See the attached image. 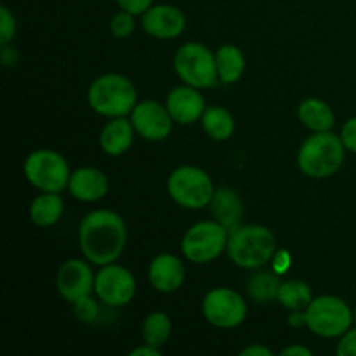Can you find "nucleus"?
<instances>
[{
	"label": "nucleus",
	"mask_w": 356,
	"mask_h": 356,
	"mask_svg": "<svg viewBox=\"0 0 356 356\" xmlns=\"http://www.w3.org/2000/svg\"><path fill=\"white\" fill-rule=\"evenodd\" d=\"M282 282L277 271L257 270L247 282V294L254 302H271L277 301L278 289Z\"/></svg>",
	"instance_id": "nucleus-25"
},
{
	"label": "nucleus",
	"mask_w": 356,
	"mask_h": 356,
	"mask_svg": "<svg viewBox=\"0 0 356 356\" xmlns=\"http://www.w3.org/2000/svg\"><path fill=\"white\" fill-rule=\"evenodd\" d=\"M167 193L179 207L200 211L211 205L216 186L204 169L197 165H181L167 177Z\"/></svg>",
	"instance_id": "nucleus-5"
},
{
	"label": "nucleus",
	"mask_w": 356,
	"mask_h": 356,
	"mask_svg": "<svg viewBox=\"0 0 356 356\" xmlns=\"http://www.w3.org/2000/svg\"><path fill=\"white\" fill-rule=\"evenodd\" d=\"M110 30L113 33V37L129 38L136 30V14L120 9L111 17Z\"/></svg>",
	"instance_id": "nucleus-27"
},
{
	"label": "nucleus",
	"mask_w": 356,
	"mask_h": 356,
	"mask_svg": "<svg viewBox=\"0 0 356 356\" xmlns=\"http://www.w3.org/2000/svg\"><path fill=\"white\" fill-rule=\"evenodd\" d=\"M136 129L132 125L131 118L117 117L110 118L101 129L99 134V146L106 155L120 156L131 149L134 143Z\"/></svg>",
	"instance_id": "nucleus-18"
},
{
	"label": "nucleus",
	"mask_w": 356,
	"mask_h": 356,
	"mask_svg": "<svg viewBox=\"0 0 356 356\" xmlns=\"http://www.w3.org/2000/svg\"><path fill=\"white\" fill-rule=\"evenodd\" d=\"M202 315L218 329H235L247 318V301L228 287H216L202 299Z\"/></svg>",
	"instance_id": "nucleus-10"
},
{
	"label": "nucleus",
	"mask_w": 356,
	"mask_h": 356,
	"mask_svg": "<svg viewBox=\"0 0 356 356\" xmlns=\"http://www.w3.org/2000/svg\"><path fill=\"white\" fill-rule=\"evenodd\" d=\"M240 356H273V351H271L270 348L264 346V344L254 343L250 344V346L243 348V350L240 351Z\"/></svg>",
	"instance_id": "nucleus-33"
},
{
	"label": "nucleus",
	"mask_w": 356,
	"mask_h": 356,
	"mask_svg": "<svg viewBox=\"0 0 356 356\" xmlns=\"http://www.w3.org/2000/svg\"><path fill=\"white\" fill-rule=\"evenodd\" d=\"M87 103L90 110L101 117H127L138 104V90L129 76L122 73H104L89 86Z\"/></svg>",
	"instance_id": "nucleus-4"
},
{
	"label": "nucleus",
	"mask_w": 356,
	"mask_h": 356,
	"mask_svg": "<svg viewBox=\"0 0 356 356\" xmlns=\"http://www.w3.org/2000/svg\"><path fill=\"white\" fill-rule=\"evenodd\" d=\"M282 356H313V351L309 348L301 346V344H292L282 350Z\"/></svg>",
	"instance_id": "nucleus-37"
},
{
	"label": "nucleus",
	"mask_w": 356,
	"mask_h": 356,
	"mask_svg": "<svg viewBox=\"0 0 356 356\" xmlns=\"http://www.w3.org/2000/svg\"><path fill=\"white\" fill-rule=\"evenodd\" d=\"M346 152L341 136L332 131L313 132L299 146L298 167L312 179H327L343 167Z\"/></svg>",
	"instance_id": "nucleus-3"
},
{
	"label": "nucleus",
	"mask_w": 356,
	"mask_h": 356,
	"mask_svg": "<svg viewBox=\"0 0 356 356\" xmlns=\"http://www.w3.org/2000/svg\"><path fill=\"white\" fill-rule=\"evenodd\" d=\"M172 334V322L163 312H152L145 316L141 325V336L146 344L162 348L169 343Z\"/></svg>",
	"instance_id": "nucleus-26"
},
{
	"label": "nucleus",
	"mask_w": 356,
	"mask_h": 356,
	"mask_svg": "<svg viewBox=\"0 0 356 356\" xmlns=\"http://www.w3.org/2000/svg\"><path fill=\"white\" fill-rule=\"evenodd\" d=\"M63 198L54 191H40V195H37L30 204V219L38 228L54 226L63 218Z\"/></svg>",
	"instance_id": "nucleus-21"
},
{
	"label": "nucleus",
	"mask_w": 356,
	"mask_h": 356,
	"mask_svg": "<svg viewBox=\"0 0 356 356\" xmlns=\"http://www.w3.org/2000/svg\"><path fill=\"white\" fill-rule=\"evenodd\" d=\"M299 122L312 132L332 131L336 125V115L329 103L318 97H308L301 101L298 108Z\"/></svg>",
	"instance_id": "nucleus-20"
},
{
	"label": "nucleus",
	"mask_w": 356,
	"mask_h": 356,
	"mask_svg": "<svg viewBox=\"0 0 356 356\" xmlns=\"http://www.w3.org/2000/svg\"><path fill=\"white\" fill-rule=\"evenodd\" d=\"M289 325H292L294 329L306 327V312H291V315H289Z\"/></svg>",
	"instance_id": "nucleus-38"
},
{
	"label": "nucleus",
	"mask_w": 356,
	"mask_h": 356,
	"mask_svg": "<svg viewBox=\"0 0 356 356\" xmlns=\"http://www.w3.org/2000/svg\"><path fill=\"white\" fill-rule=\"evenodd\" d=\"M277 236L263 225H240L229 232L226 254L242 270H259L277 254Z\"/></svg>",
	"instance_id": "nucleus-2"
},
{
	"label": "nucleus",
	"mask_w": 356,
	"mask_h": 356,
	"mask_svg": "<svg viewBox=\"0 0 356 356\" xmlns=\"http://www.w3.org/2000/svg\"><path fill=\"white\" fill-rule=\"evenodd\" d=\"M79 245L90 264L106 266L117 263L127 245V225L118 212L97 209L79 225Z\"/></svg>",
	"instance_id": "nucleus-1"
},
{
	"label": "nucleus",
	"mask_w": 356,
	"mask_h": 356,
	"mask_svg": "<svg viewBox=\"0 0 356 356\" xmlns=\"http://www.w3.org/2000/svg\"><path fill=\"white\" fill-rule=\"evenodd\" d=\"M172 65L183 83L200 90L214 87L219 80L216 54L200 42H186L181 45L174 54Z\"/></svg>",
	"instance_id": "nucleus-7"
},
{
	"label": "nucleus",
	"mask_w": 356,
	"mask_h": 356,
	"mask_svg": "<svg viewBox=\"0 0 356 356\" xmlns=\"http://www.w3.org/2000/svg\"><path fill=\"white\" fill-rule=\"evenodd\" d=\"M96 275L90 270L89 261L68 259L56 273V289L65 301L75 302L86 296H92Z\"/></svg>",
	"instance_id": "nucleus-13"
},
{
	"label": "nucleus",
	"mask_w": 356,
	"mask_h": 356,
	"mask_svg": "<svg viewBox=\"0 0 356 356\" xmlns=\"http://www.w3.org/2000/svg\"><path fill=\"white\" fill-rule=\"evenodd\" d=\"M273 259H275V271H277L278 275L285 273V270L291 266V256H289L285 250H277Z\"/></svg>",
	"instance_id": "nucleus-34"
},
{
	"label": "nucleus",
	"mask_w": 356,
	"mask_h": 356,
	"mask_svg": "<svg viewBox=\"0 0 356 356\" xmlns=\"http://www.w3.org/2000/svg\"><path fill=\"white\" fill-rule=\"evenodd\" d=\"M120 9L129 10V13L136 14V16H143L149 7L155 3V0H115Z\"/></svg>",
	"instance_id": "nucleus-32"
},
{
	"label": "nucleus",
	"mask_w": 356,
	"mask_h": 356,
	"mask_svg": "<svg viewBox=\"0 0 356 356\" xmlns=\"http://www.w3.org/2000/svg\"><path fill=\"white\" fill-rule=\"evenodd\" d=\"M110 181L103 170L96 167H79L70 176L68 191L79 202H99L106 197Z\"/></svg>",
	"instance_id": "nucleus-17"
},
{
	"label": "nucleus",
	"mask_w": 356,
	"mask_h": 356,
	"mask_svg": "<svg viewBox=\"0 0 356 356\" xmlns=\"http://www.w3.org/2000/svg\"><path fill=\"white\" fill-rule=\"evenodd\" d=\"M216 54V66H218L219 82L232 86L236 83L243 76L245 72V54L242 49L233 44H225L214 52Z\"/></svg>",
	"instance_id": "nucleus-22"
},
{
	"label": "nucleus",
	"mask_w": 356,
	"mask_h": 356,
	"mask_svg": "<svg viewBox=\"0 0 356 356\" xmlns=\"http://www.w3.org/2000/svg\"><path fill=\"white\" fill-rule=\"evenodd\" d=\"M165 106L172 120L181 125H191L202 120V115L207 110V103H205V97L200 89L186 86V83L174 87L167 94Z\"/></svg>",
	"instance_id": "nucleus-15"
},
{
	"label": "nucleus",
	"mask_w": 356,
	"mask_h": 356,
	"mask_svg": "<svg viewBox=\"0 0 356 356\" xmlns=\"http://www.w3.org/2000/svg\"><path fill=\"white\" fill-rule=\"evenodd\" d=\"M186 270L183 261L174 254H159L152 259L148 266V280L156 292L172 294L177 292L184 284Z\"/></svg>",
	"instance_id": "nucleus-16"
},
{
	"label": "nucleus",
	"mask_w": 356,
	"mask_h": 356,
	"mask_svg": "<svg viewBox=\"0 0 356 356\" xmlns=\"http://www.w3.org/2000/svg\"><path fill=\"white\" fill-rule=\"evenodd\" d=\"M341 139H343L344 148L350 153L356 155V117H351L350 120L344 122L343 129H341Z\"/></svg>",
	"instance_id": "nucleus-31"
},
{
	"label": "nucleus",
	"mask_w": 356,
	"mask_h": 356,
	"mask_svg": "<svg viewBox=\"0 0 356 356\" xmlns=\"http://www.w3.org/2000/svg\"><path fill=\"white\" fill-rule=\"evenodd\" d=\"M209 207H211L212 219L226 226L229 232L240 226L243 216V204L240 195L232 188H216V193Z\"/></svg>",
	"instance_id": "nucleus-19"
},
{
	"label": "nucleus",
	"mask_w": 356,
	"mask_h": 356,
	"mask_svg": "<svg viewBox=\"0 0 356 356\" xmlns=\"http://www.w3.org/2000/svg\"><path fill=\"white\" fill-rule=\"evenodd\" d=\"M337 356H356V327H351L341 336L336 348Z\"/></svg>",
	"instance_id": "nucleus-30"
},
{
	"label": "nucleus",
	"mask_w": 356,
	"mask_h": 356,
	"mask_svg": "<svg viewBox=\"0 0 356 356\" xmlns=\"http://www.w3.org/2000/svg\"><path fill=\"white\" fill-rule=\"evenodd\" d=\"M129 355L131 356H160L162 355V350L156 346H152V344L143 343L141 346L134 348V350H132Z\"/></svg>",
	"instance_id": "nucleus-35"
},
{
	"label": "nucleus",
	"mask_w": 356,
	"mask_h": 356,
	"mask_svg": "<svg viewBox=\"0 0 356 356\" xmlns=\"http://www.w3.org/2000/svg\"><path fill=\"white\" fill-rule=\"evenodd\" d=\"M200 122L204 132L212 141H228L235 134V118L222 106H207Z\"/></svg>",
	"instance_id": "nucleus-23"
},
{
	"label": "nucleus",
	"mask_w": 356,
	"mask_h": 356,
	"mask_svg": "<svg viewBox=\"0 0 356 356\" xmlns=\"http://www.w3.org/2000/svg\"><path fill=\"white\" fill-rule=\"evenodd\" d=\"M73 312L82 323H92L96 322L97 315H99V305H97L96 299H92V296H86V298L73 302Z\"/></svg>",
	"instance_id": "nucleus-28"
},
{
	"label": "nucleus",
	"mask_w": 356,
	"mask_h": 356,
	"mask_svg": "<svg viewBox=\"0 0 356 356\" xmlns=\"http://www.w3.org/2000/svg\"><path fill=\"white\" fill-rule=\"evenodd\" d=\"M16 35V17L7 6L0 7V45L13 42Z\"/></svg>",
	"instance_id": "nucleus-29"
},
{
	"label": "nucleus",
	"mask_w": 356,
	"mask_h": 356,
	"mask_svg": "<svg viewBox=\"0 0 356 356\" xmlns=\"http://www.w3.org/2000/svg\"><path fill=\"white\" fill-rule=\"evenodd\" d=\"M353 315H355V323H356V308H355V312H353Z\"/></svg>",
	"instance_id": "nucleus-39"
},
{
	"label": "nucleus",
	"mask_w": 356,
	"mask_h": 356,
	"mask_svg": "<svg viewBox=\"0 0 356 356\" xmlns=\"http://www.w3.org/2000/svg\"><path fill=\"white\" fill-rule=\"evenodd\" d=\"M306 312V327L315 336L323 339L341 337L353 327L355 315L343 298L325 294L318 296L309 302Z\"/></svg>",
	"instance_id": "nucleus-6"
},
{
	"label": "nucleus",
	"mask_w": 356,
	"mask_h": 356,
	"mask_svg": "<svg viewBox=\"0 0 356 356\" xmlns=\"http://www.w3.org/2000/svg\"><path fill=\"white\" fill-rule=\"evenodd\" d=\"M141 26L149 37L159 40H174L186 28V16L172 3H153L141 16Z\"/></svg>",
	"instance_id": "nucleus-14"
},
{
	"label": "nucleus",
	"mask_w": 356,
	"mask_h": 356,
	"mask_svg": "<svg viewBox=\"0 0 356 356\" xmlns=\"http://www.w3.org/2000/svg\"><path fill=\"white\" fill-rule=\"evenodd\" d=\"M229 229L216 219L195 222L186 229L181 240L183 256L190 263L207 264L226 252Z\"/></svg>",
	"instance_id": "nucleus-9"
},
{
	"label": "nucleus",
	"mask_w": 356,
	"mask_h": 356,
	"mask_svg": "<svg viewBox=\"0 0 356 356\" xmlns=\"http://www.w3.org/2000/svg\"><path fill=\"white\" fill-rule=\"evenodd\" d=\"M129 117L134 125L136 134H139L146 141L153 143L169 138L170 132H172V125L176 124L165 104L153 99L138 101Z\"/></svg>",
	"instance_id": "nucleus-12"
},
{
	"label": "nucleus",
	"mask_w": 356,
	"mask_h": 356,
	"mask_svg": "<svg viewBox=\"0 0 356 356\" xmlns=\"http://www.w3.org/2000/svg\"><path fill=\"white\" fill-rule=\"evenodd\" d=\"M313 291L306 282L302 280H287L282 282L278 289L277 301L289 312H305L313 301Z\"/></svg>",
	"instance_id": "nucleus-24"
},
{
	"label": "nucleus",
	"mask_w": 356,
	"mask_h": 356,
	"mask_svg": "<svg viewBox=\"0 0 356 356\" xmlns=\"http://www.w3.org/2000/svg\"><path fill=\"white\" fill-rule=\"evenodd\" d=\"M136 278L127 268L117 263L101 266L96 273V284H94V294L97 296L103 305L111 308H122L127 306L136 296Z\"/></svg>",
	"instance_id": "nucleus-11"
},
{
	"label": "nucleus",
	"mask_w": 356,
	"mask_h": 356,
	"mask_svg": "<svg viewBox=\"0 0 356 356\" xmlns=\"http://www.w3.org/2000/svg\"><path fill=\"white\" fill-rule=\"evenodd\" d=\"M0 58H2V63L6 66H13L17 63V52L16 49L10 47V44L2 45V51H0Z\"/></svg>",
	"instance_id": "nucleus-36"
},
{
	"label": "nucleus",
	"mask_w": 356,
	"mask_h": 356,
	"mask_svg": "<svg viewBox=\"0 0 356 356\" xmlns=\"http://www.w3.org/2000/svg\"><path fill=\"white\" fill-rule=\"evenodd\" d=\"M23 172L28 183L38 191H54V193L68 190L70 176H72L65 156L49 148L31 152L23 163Z\"/></svg>",
	"instance_id": "nucleus-8"
}]
</instances>
